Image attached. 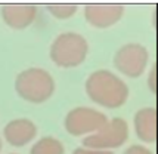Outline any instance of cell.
Returning <instances> with one entry per match:
<instances>
[{
  "label": "cell",
  "mask_w": 158,
  "mask_h": 154,
  "mask_svg": "<svg viewBox=\"0 0 158 154\" xmlns=\"http://www.w3.org/2000/svg\"><path fill=\"white\" fill-rule=\"evenodd\" d=\"M148 61L146 49L139 45H127L117 52L115 65L121 73L130 77H138L145 70Z\"/></svg>",
  "instance_id": "cell-6"
},
{
  "label": "cell",
  "mask_w": 158,
  "mask_h": 154,
  "mask_svg": "<svg viewBox=\"0 0 158 154\" xmlns=\"http://www.w3.org/2000/svg\"><path fill=\"white\" fill-rule=\"evenodd\" d=\"M35 7L31 5H9L3 7V16L5 21L15 28L27 27L28 24H31L35 16Z\"/></svg>",
  "instance_id": "cell-9"
},
{
  "label": "cell",
  "mask_w": 158,
  "mask_h": 154,
  "mask_svg": "<svg viewBox=\"0 0 158 154\" xmlns=\"http://www.w3.org/2000/svg\"><path fill=\"white\" fill-rule=\"evenodd\" d=\"M87 93L103 107H118L127 98V86L110 71H96L87 80Z\"/></svg>",
  "instance_id": "cell-1"
},
{
  "label": "cell",
  "mask_w": 158,
  "mask_h": 154,
  "mask_svg": "<svg viewBox=\"0 0 158 154\" xmlns=\"http://www.w3.org/2000/svg\"><path fill=\"white\" fill-rule=\"evenodd\" d=\"M31 154H64V147L55 138H43L33 147Z\"/></svg>",
  "instance_id": "cell-11"
},
{
  "label": "cell",
  "mask_w": 158,
  "mask_h": 154,
  "mask_svg": "<svg viewBox=\"0 0 158 154\" xmlns=\"http://www.w3.org/2000/svg\"><path fill=\"white\" fill-rule=\"evenodd\" d=\"M87 43L81 36L67 33L59 36L52 46V59L61 67H76L86 58Z\"/></svg>",
  "instance_id": "cell-3"
},
{
  "label": "cell",
  "mask_w": 158,
  "mask_h": 154,
  "mask_svg": "<svg viewBox=\"0 0 158 154\" xmlns=\"http://www.w3.org/2000/svg\"><path fill=\"white\" fill-rule=\"evenodd\" d=\"M127 138V125L123 119L106 122L96 133L84 139V144L92 148H114L121 145Z\"/></svg>",
  "instance_id": "cell-4"
},
{
  "label": "cell",
  "mask_w": 158,
  "mask_h": 154,
  "mask_svg": "<svg viewBox=\"0 0 158 154\" xmlns=\"http://www.w3.org/2000/svg\"><path fill=\"white\" fill-rule=\"evenodd\" d=\"M74 154H112V153L103 151V150H86V148H80Z\"/></svg>",
  "instance_id": "cell-13"
},
{
  "label": "cell",
  "mask_w": 158,
  "mask_h": 154,
  "mask_svg": "<svg viewBox=\"0 0 158 154\" xmlns=\"http://www.w3.org/2000/svg\"><path fill=\"white\" fill-rule=\"evenodd\" d=\"M136 130L140 139L152 142L157 138V116L155 110L145 108L136 116Z\"/></svg>",
  "instance_id": "cell-10"
},
{
  "label": "cell",
  "mask_w": 158,
  "mask_h": 154,
  "mask_svg": "<svg viewBox=\"0 0 158 154\" xmlns=\"http://www.w3.org/2000/svg\"><path fill=\"white\" fill-rule=\"evenodd\" d=\"M6 139L14 145H24L28 141H31L35 135V126L25 119H18L10 122L5 129Z\"/></svg>",
  "instance_id": "cell-8"
},
{
  "label": "cell",
  "mask_w": 158,
  "mask_h": 154,
  "mask_svg": "<svg viewBox=\"0 0 158 154\" xmlns=\"http://www.w3.org/2000/svg\"><path fill=\"white\" fill-rule=\"evenodd\" d=\"M16 91L22 98L31 102H43L53 92V80L44 70L30 68L19 74L16 80Z\"/></svg>",
  "instance_id": "cell-2"
},
{
  "label": "cell",
  "mask_w": 158,
  "mask_h": 154,
  "mask_svg": "<svg viewBox=\"0 0 158 154\" xmlns=\"http://www.w3.org/2000/svg\"><path fill=\"white\" fill-rule=\"evenodd\" d=\"M105 123L106 117L92 108H76L67 117V129L73 135L98 132Z\"/></svg>",
  "instance_id": "cell-5"
},
{
  "label": "cell",
  "mask_w": 158,
  "mask_h": 154,
  "mask_svg": "<svg viewBox=\"0 0 158 154\" xmlns=\"http://www.w3.org/2000/svg\"><path fill=\"white\" fill-rule=\"evenodd\" d=\"M49 11L58 18H68L69 15L76 12V6L71 5H52L49 6Z\"/></svg>",
  "instance_id": "cell-12"
},
{
  "label": "cell",
  "mask_w": 158,
  "mask_h": 154,
  "mask_svg": "<svg viewBox=\"0 0 158 154\" xmlns=\"http://www.w3.org/2000/svg\"><path fill=\"white\" fill-rule=\"evenodd\" d=\"M0 145H2V144H0Z\"/></svg>",
  "instance_id": "cell-15"
},
{
  "label": "cell",
  "mask_w": 158,
  "mask_h": 154,
  "mask_svg": "<svg viewBox=\"0 0 158 154\" xmlns=\"http://www.w3.org/2000/svg\"><path fill=\"white\" fill-rule=\"evenodd\" d=\"M123 14V7L115 5H92L86 7L87 21L96 27H108L117 22Z\"/></svg>",
  "instance_id": "cell-7"
},
{
  "label": "cell",
  "mask_w": 158,
  "mask_h": 154,
  "mask_svg": "<svg viewBox=\"0 0 158 154\" xmlns=\"http://www.w3.org/2000/svg\"><path fill=\"white\" fill-rule=\"evenodd\" d=\"M126 154H151V151H148V150H146V148H143V147H139V145H136V147L129 148V150L126 151Z\"/></svg>",
  "instance_id": "cell-14"
}]
</instances>
